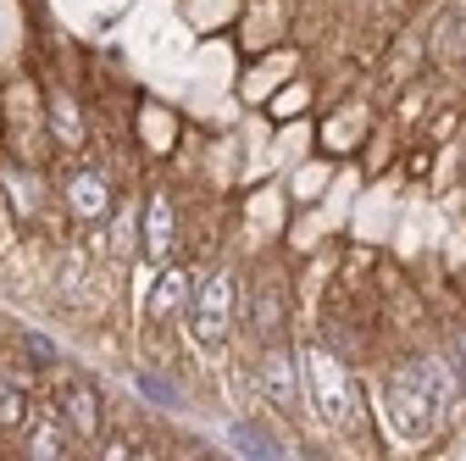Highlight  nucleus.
Returning a JSON list of instances; mask_svg holds the SVG:
<instances>
[{"label": "nucleus", "instance_id": "obj_1", "mask_svg": "<svg viewBox=\"0 0 466 461\" xmlns=\"http://www.w3.org/2000/svg\"><path fill=\"white\" fill-rule=\"evenodd\" d=\"M383 400H389V423L405 434V439H428L439 428V412L450 406V384L439 378L433 362H400L383 384Z\"/></svg>", "mask_w": 466, "mask_h": 461}, {"label": "nucleus", "instance_id": "obj_13", "mask_svg": "<svg viewBox=\"0 0 466 461\" xmlns=\"http://www.w3.org/2000/svg\"><path fill=\"white\" fill-rule=\"evenodd\" d=\"M6 184H12V195H17V206H23V211H34V206H39V190H34L39 179H34V172H12Z\"/></svg>", "mask_w": 466, "mask_h": 461}, {"label": "nucleus", "instance_id": "obj_17", "mask_svg": "<svg viewBox=\"0 0 466 461\" xmlns=\"http://www.w3.org/2000/svg\"><path fill=\"white\" fill-rule=\"evenodd\" d=\"M172 301H178V278H167V290H156V317H161Z\"/></svg>", "mask_w": 466, "mask_h": 461}, {"label": "nucleus", "instance_id": "obj_16", "mask_svg": "<svg viewBox=\"0 0 466 461\" xmlns=\"http://www.w3.org/2000/svg\"><path fill=\"white\" fill-rule=\"evenodd\" d=\"M450 356H455V373H461V384H466V328L450 333Z\"/></svg>", "mask_w": 466, "mask_h": 461}, {"label": "nucleus", "instance_id": "obj_5", "mask_svg": "<svg viewBox=\"0 0 466 461\" xmlns=\"http://www.w3.org/2000/svg\"><path fill=\"white\" fill-rule=\"evenodd\" d=\"M62 423H67L78 439H100L106 417H100V394H95V384H73V389L62 394Z\"/></svg>", "mask_w": 466, "mask_h": 461}, {"label": "nucleus", "instance_id": "obj_14", "mask_svg": "<svg viewBox=\"0 0 466 461\" xmlns=\"http://www.w3.org/2000/svg\"><path fill=\"white\" fill-rule=\"evenodd\" d=\"M139 389H145L150 400H161V406H178V389H172L167 378H156V373H139Z\"/></svg>", "mask_w": 466, "mask_h": 461}, {"label": "nucleus", "instance_id": "obj_4", "mask_svg": "<svg viewBox=\"0 0 466 461\" xmlns=\"http://www.w3.org/2000/svg\"><path fill=\"white\" fill-rule=\"evenodd\" d=\"M256 378H261L272 406L295 412V400H300V356L289 351V344H272V351L261 356V367H256Z\"/></svg>", "mask_w": 466, "mask_h": 461}, {"label": "nucleus", "instance_id": "obj_12", "mask_svg": "<svg viewBox=\"0 0 466 461\" xmlns=\"http://www.w3.org/2000/svg\"><path fill=\"white\" fill-rule=\"evenodd\" d=\"M256 312H261V317H256V323H261V333L272 339V333H278V323H283V301H278V290H261V295H256Z\"/></svg>", "mask_w": 466, "mask_h": 461}, {"label": "nucleus", "instance_id": "obj_2", "mask_svg": "<svg viewBox=\"0 0 466 461\" xmlns=\"http://www.w3.org/2000/svg\"><path fill=\"white\" fill-rule=\"evenodd\" d=\"M189 328L200 344H222L233 328V272L228 267H206L189 283Z\"/></svg>", "mask_w": 466, "mask_h": 461}, {"label": "nucleus", "instance_id": "obj_6", "mask_svg": "<svg viewBox=\"0 0 466 461\" xmlns=\"http://www.w3.org/2000/svg\"><path fill=\"white\" fill-rule=\"evenodd\" d=\"M172 222H178V217H172V200L156 190L145 200V228H139V234H145V256H156V261L172 256V240H178V234H172Z\"/></svg>", "mask_w": 466, "mask_h": 461}, {"label": "nucleus", "instance_id": "obj_11", "mask_svg": "<svg viewBox=\"0 0 466 461\" xmlns=\"http://www.w3.org/2000/svg\"><path fill=\"white\" fill-rule=\"evenodd\" d=\"M28 450H34V456H67V434L56 428V423H45V428H34Z\"/></svg>", "mask_w": 466, "mask_h": 461}, {"label": "nucleus", "instance_id": "obj_9", "mask_svg": "<svg viewBox=\"0 0 466 461\" xmlns=\"http://www.w3.org/2000/svg\"><path fill=\"white\" fill-rule=\"evenodd\" d=\"M50 134H56V145H78L84 139V118H78V106H73L67 89L50 95Z\"/></svg>", "mask_w": 466, "mask_h": 461}, {"label": "nucleus", "instance_id": "obj_7", "mask_svg": "<svg viewBox=\"0 0 466 461\" xmlns=\"http://www.w3.org/2000/svg\"><path fill=\"white\" fill-rule=\"evenodd\" d=\"M67 200H73V211H78V217H89V222L111 211V190H106L100 172H89V167L67 179Z\"/></svg>", "mask_w": 466, "mask_h": 461}, {"label": "nucleus", "instance_id": "obj_8", "mask_svg": "<svg viewBox=\"0 0 466 461\" xmlns=\"http://www.w3.org/2000/svg\"><path fill=\"white\" fill-rule=\"evenodd\" d=\"M28 423V378L17 367H0V428Z\"/></svg>", "mask_w": 466, "mask_h": 461}, {"label": "nucleus", "instance_id": "obj_3", "mask_svg": "<svg viewBox=\"0 0 466 461\" xmlns=\"http://www.w3.org/2000/svg\"><path fill=\"white\" fill-rule=\"evenodd\" d=\"M306 373H311V389H317V406H322V417H328V423H339V428H350V423H356V389H350L344 367H339L333 356L311 351V356H306Z\"/></svg>", "mask_w": 466, "mask_h": 461}, {"label": "nucleus", "instance_id": "obj_10", "mask_svg": "<svg viewBox=\"0 0 466 461\" xmlns=\"http://www.w3.org/2000/svg\"><path fill=\"white\" fill-rule=\"evenodd\" d=\"M233 445H239L245 456H261V461H272V456H283V445H278L272 434H261V428H250V423H233Z\"/></svg>", "mask_w": 466, "mask_h": 461}, {"label": "nucleus", "instance_id": "obj_15", "mask_svg": "<svg viewBox=\"0 0 466 461\" xmlns=\"http://www.w3.org/2000/svg\"><path fill=\"white\" fill-rule=\"evenodd\" d=\"M23 351H34V356H39V367H45V362H56V344H50L45 333H28V339H23Z\"/></svg>", "mask_w": 466, "mask_h": 461}]
</instances>
